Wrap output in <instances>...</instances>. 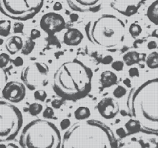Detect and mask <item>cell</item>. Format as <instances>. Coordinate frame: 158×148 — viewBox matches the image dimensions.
Returning a JSON list of instances; mask_svg holds the SVG:
<instances>
[{"label": "cell", "instance_id": "1", "mask_svg": "<svg viewBox=\"0 0 158 148\" xmlns=\"http://www.w3.org/2000/svg\"><path fill=\"white\" fill-rule=\"evenodd\" d=\"M92 70L77 59L64 62L56 69L53 89L65 100L77 101L85 97L92 90Z\"/></svg>", "mask_w": 158, "mask_h": 148}, {"label": "cell", "instance_id": "2", "mask_svg": "<svg viewBox=\"0 0 158 148\" xmlns=\"http://www.w3.org/2000/svg\"><path fill=\"white\" fill-rule=\"evenodd\" d=\"M127 108L141 128L158 134V77L133 89L127 99Z\"/></svg>", "mask_w": 158, "mask_h": 148}, {"label": "cell", "instance_id": "3", "mask_svg": "<svg viewBox=\"0 0 158 148\" xmlns=\"http://www.w3.org/2000/svg\"><path fill=\"white\" fill-rule=\"evenodd\" d=\"M60 146L112 148L118 146V141L112 130L104 123L95 120H84L67 130Z\"/></svg>", "mask_w": 158, "mask_h": 148}, {"label": "cell", "instance_id": "4", "mask_svg": "<svg viewBox=\"0 0 158 148\" xmlns=\"http://www.w3.org/2000/svg\"><path fill=\"white\" fill-rule=\"evenodd\" d=\"M85 29L88 40L102 48L113 49L125 40V23L114 15L104 14L89 21Z\"/></svg>", "mask_w": 158, "mask_h": 148}, {"label": "cell", "instance_id": "5", "mask_svg": "<svg viewBox=\"0 0 158 148\" xmlns=\"http://www.w3.org/2000/svg\"><path fill=\"white\" fill-rule=\"evenodd\" d=\"M62 138L58 128L48 120L38 119L27 123L19 137L22 147L58 148Z\"/></svg>", "mask_w": 158, "mask_h": 148}, {"label": "cell", "instance_id": "6", "mask_svg": "<svg viewBox=\"0 0 158 148\" xmlns=\"http://www.w3.org/2000/svg\"><path fill=\"white\" fill-rule=\"evenodd\" d=\"M22 113L9 101L0 100V143L13 140L23 126Z\"/></svg>", "mask_w": 158, "mask_h": 148}, {"label": "cell", "instance_id": "7", "mask_svg": "<svg viewBox=\"0 0 158 148\" xmlns=\"http://www.w3.org/2000/svg\"><path fill=\"white\" fill-rule=\"evenodd\" d=\"M44 0H0V12L10 19L26 21L36 16Z\"/></svg>", "mask_w": 158, "mask_h": 148}, {"label": "cell", "instance_id": "8", "mask_svg": "<svg viewBox=\"0 0 158 148\" xmlns=\"http://www.w3.org/2000/svg\"><path fill=\"white\" fill-rule=\"evenodd\" d=\"M49 67L43 62H33L23 69L20 78L26 87L35 90L48 84Z\"/></svg>", "mask_w": 158, "mask_h": 148}, {"label": "cell", "instance_id": "9", "mask_svg": "<svg viewBox=\"0 0 158 148\" xmlns=\"http://www.w3.org/2000/svg\"><path fill=\"white\" fill-rule=\"evenodd\" d=\"M40 28L49 36H53L62 31L66 26L64 18L57 13H48L40 21Z\"/></svg>", "mask_w": 158, "mask_h": 148}, {"label": "cell", "instance_id": "10", "mask_svg": "<svg viewBox=\"0 0 158 148\" xmlns=\"http://www.w3.org/2000/svg\"><path fill=\"white\" fill-rule=\"evenodd\" d=\"M2 96L6 100L17 103L24 99L26 96V86L18 81L7 82L2 90Z\"/></svg>", "mask_w": 158, "mask_h": 148}, {"label": "cell", "instance_id": "11", "mask_svg": "<svg viewBox=\"0 0 158 148\" xmlns=\"http://www.w3.org/2000/svg\"><path fill=\"white\" fill-rule=\"evenodd\" d=\"M111 7L119 14L132 16L136 14L146 0H109Z\"/></svg>", "mask_w": 158, "mask_h": 148}, {"label": "cell", "instance_id": "12", "mask_svg": "<svg viewBox=\"0 0 158 148\" xmlns=\"http://www.w3.org/2000/svg\"><path fill=\"white\" fill-rule=\"evenodd\" d=\"M97 109L102 117L110 120L115 118L118 115L119 112V105L114 98L105 97L98 102Z\"/></svg>", "mask_w": 158, "mask_h": 148}, {"label": "cell", "instance_id": "13", "mask_svg": "<svg viewBox=\"0 0 158 148\" xmlns=\"http://www.w3.org/2000/svg\"><path fill=\"white\" fill-rule=\"evenodd\" d=\"M71 10L79 13H94L101 8L103 0H66Z\"/></svg>", "mask_w": 158, "mask_h": 148}, {"label": "cell", "instance_id": "14", "mask_svg": "<svg viewBox=\"0 0 158 148\" xmlns=\"http://www.w3.org/2000/svg\"><path fill=\"white\" fill-rule=\"evenodd\" d=\"M84 35L76 28H69L66 30L63 36V43L69 46H76L82 42Z\"/></svg>", "mask_w": 158, "mask_h": 148}, {"label": "cell", "instance_id": "15", "mask_svg": "<svg viewBox=\"0 0 158 148\" xmlns=\"http://www.w3.org/2000/svg\"><path fill=\"white\" fill-rule=\"evenodd\" d=\"M23 46V41L19 36H11L6 42V49L11 55H14L21 51Z\"/></svg>", "mask_w": 158, "mask_h": 148}, {"label": "cell", "instance_id": "16", "mask_svg": "<svg viewBox=\"0 0 158 148\" xmlns=\"http://www.w3.org/2000/svg\"><path fill=\"white\" fill-rule=\"evenodd\" d=\"M118 80L116 74L110 70H105L100 75V84L104 88H109L115 85Z\"/></svg>", "mask_w": 158, "mask_h": 148}, {"label": "cell", "instance_id": "17", "mask_svg": "<svg viewBox=\"0 0 158 148\" xmlns=\"http://www.w3.org/2000/svg\"><path fill=\"white\" fill-rule=\"evenodd\" d=\"M147 16L152 23L158 25V0H155L149 6L147 10Z\"/></svg>", "mask_w": 158, "mask_h": 148}, {"label": "cell", "instance_id": "18", "mask_svg": "<svg viewBox=\"0 0 158 148\" xmlns=\"http://www.w3.org/2000/svg\"><path fill=\"white\" fill-rule=\"evenodd\" d=\"M123 60L127 66H133L140 61V54L136 51H129L124 54Z\"/></svg>", "mask_w": 158, "mask_h": 148}, {"label": "cell", "instance_id": "19", "mask_svg": "<svg viewBox=\"0 0 158 148\" xmlns=\"http://www.w3.org/2000/svg\"><path fill=\"white\" fill-rule=\"evenodd\" d=\"M74 115L77 120H87L91 116L90 109L87 107H79L75 110Z\"/></svg>", "mask_w": 158, "mask_h": 148}, {"label": "cell", "instance_id": "20", "mask_svg": "<svg viewBox=\"0 0 158 148\" xmlns=\"http://www.w3.org/2000/svg\"><path fill=\"white\" fill-rule=\"evenodd\" d=\"M146 65L147 67L151 69H155L158 68V52L153 51L151 52L146 59Z\"/></svg>", "mask_w": 158, "mask_h": 148}, {"label": "cell", "instance_id": "21", "mask_svg": "<svg viewBox=\"0 0 158 148\" xmlns=\"http://www.w3.org/2000/svg\"><path fill=\"white\" fill-rule=\"evenodd\" d=\"M125 127L127 129V132L130 134L137 133L141 130V126L139 122L136 119H130V120L127 122L125 124Z\"/></svg>", "mask_w": 158, "mask_h": 148}, {"label": "cell", "instance_id": "22", "mask_svg": "<svg viewBox=\"0 0 158 148\" xmlns=\"http://www.w3.org/2000/svg\"><path fill=\"white\" fill-rule=\"evenodd\" d=\"M11 31V21L9 19H0V36L6 37Z\"/></svg>", "mask_w": 158, "mask_h": 148}, {"label": "cell", "instance_id": "23", "mask_svg": "<svg viewBox=\"0 0 158 148\" xmlns=\"http://www.w3.org/2000/svg\"><path fill=\"white\" fill-rule=\"evenodd\" d=\"M35 45L36 44H35L34 40H32L31 38L26 40L23 46L22 49H21V53H22V54L27 56L30 53H31L33 52V49H34Z\"/></svg>", "mask_w": 158, "mask_h": 148}, {"label": "cell", "instance_id": "24", "mask_svg": "<svg viewBox=\"0 0 158 148\" xmlns=\"http://www.w3.org/2000/svg\"><path fill=\"white\" fill-rule=\"evenodd\" d=\"M28 111L30 115L36 117V116L39 115L40 113H42V111H43V106L40 103H33L29 107Z\"/></svg>", "mask_w": 158, "mask_h": 148}, {"label": "cell", "instance_id": "25", "mask_svg": "<svg viewBox=\"0 0 158 148\" xmlns=\"http://www.w3.org/2000/svg\"><path fill=\"white\" fill-rule=\"evenodd\" d=\"M142 27L138 23H132L129 27V33L133 38H136L142 33Z\"/></svg>", "mask_w": 158, "mask_h": 148}, {"label": "cell", "instance_id": "26", "mask_svg": "<svg viewBox=\"0 0 158 148\" xmlns=\"http://www.w3.org/2000/svg\"><path fill=\"white\" fill-rule=\"evenodd\" d=\"M7 80H8V76H7L6 72L4 69V68L0 67V93H2V90L3 87H5L6 83L8 82Z\"/></svg>", "mask_w": 158, "mask_h": 148}, {"label": "cell", "instance_id": "27", "mask_svg": "<svg viewBox=\"0 0 158 148\" xmlns=\"http://www.w3.org/2000/svg\"><path fill=\"white\" fill-rule=\"evenodd\" d=\"M33 96H34L35 99L40 102H44L46 100L47 97H48V94L46 92L43 90H36L33 93Z\"/></svg>", "mask_w": 158, "mask_h": 148}, {"label": "cell", "instance_id": "28", "mask_svg": "<svg viewBox=\"0 0 158 148\" xmlns=\"http://www.w3.org/2000/svg\"><path fill=\"white\" fill-rule=\"evenodd\" d=\"M127 94V89L123 86H118L113 91V96L117 99H120Z\"/></svg>", "mask_w": 158, "mask_h": 148}, {"label": "cell", "instance_id": "29", "mask_svg": "<svg viewBox=\"0 0 158 148\" xmlns=\"http://www.w3.org/2000/svg\"><path fill=\"white\" fill-rule=\"evenodd\" d=\"M10 61V56L9 54L2 53L0 54V67L5 68Z\"/></svg>", "mask_w": 158, "mask_h": 148}, {"label": "cell", "instance_id": "30", "mask_svg": "<svg viewBox=\"0 0 158 148\" xmlns=\"http://www.w3.org/2000/svg\"><path fill=\"white\" fill-rule=\"evenodd\" d=\"M124 67V62L120 61V60H117V61L112 62V68L115 71L120 72L123 69Z\"/></svg>", "mask_w": 158, "mask_h": 148}, {"label": "cell", "instance_id": "31", "mask_svg": "<svg viewBox=\"0 0 158 148\" xmlns=\"http://www.w3.org/2000/svg\"><path fill=\"white\" fill-rule=\"evenodd\" d=\"M54 116V111L53 110V108L51 107H48L44 110V111L43 112V117H44L45 119H51L53 118Z\"/></svg>", "mask_w": 158, "mask_h": 148}, {"label": "cell", "instance_id": "32", "mask_svg": "<svg viewBox=\"0 0 158 148\" xmlns=\"http://www.w3.org/2000/svg\"><path fill=\"white\" fill-rule=\"evenodd\" d=\"M40 36H41V33L39 31L38 29H33L30 31V38H31L32 40H36V39L40 38Z\"/></svg>", "mask_w": 158, "mask_h": 148}, {"label": "cell", "instance_id": "33", "mask_svg": "<svg viewBox=\"0 0 158 148\" xmlns=\"http://www.w3.org/2000/svg\"><path fill=\"white\" fill-rule=\"evenodd\" d=\"M24 29L23 24L21 23V22H16L13 25V32L15 33H22V31Z\"/></svg>", "mask_w": 158, "mask_h": 148}, {"label": "cell", "instance_id": "34", "mask_svg": "<svg viewBox=\"0 0 158 148\" xmlns=\"http://www.w3.org/2000/svg\"><path fill=\"white\" fill-rule=\"evenodd\" d=\"M129 75H130V77H135V76H139V72L137 68L133 67L130 68V70H129Z\"/></svg>", "mask_w": 158, "mask_h": 148}, {"label": "cell", "instance_id": "35", "mask_svg": "<svg viewBox=\"0 0 158 148\" xmlns=\"http://www.w3.org/2000/svg\"><path fill=\"white\" fill-rule=\"evenodd\" d=\"M13 63L16 66H21L23 64V60L20 56H18L13 60Z\"/></svg>", "mask_w": 158, "mask_h": 148}, {"label": "cell", "instance_id": "36", "mask_svg": "<svg viewBox=\"0 0 158 148\" xmlns=\"http://www.w3.org/2000/svg\"><path fill=\"white\" fill-rule=\"evenodd\" d=\"M112 62H113V58L109 55L106 56L102 60V63H104V64L106 65L110 64V63H112Z\"/></svg>", "mask_w": 158, "mask_h": 148}, {"label": "cell", "instance_id": "37", "mask_svg": "<svg viewBox=\"0 0 158 148\" xmlns=\"http://www.w3.org/2000/svg\"><path fill=\"white\" fill-rule=\"evenodd\" d=\"M157 47V44L155 41H150L147 43V48L149 49H154Z\"/></svg>", "mask_w": 158, "mask_h": 148}, {"label": "cell", "instance_id": "38", "mask_svg": "<svg viewBox=\"0 0 158 148\" xmlns=\"http://www.w3.org/2000/svg\"><path fill=\"white\" fill-rule=\"evenodd\" d=\"M116 134H117V135L119 136V137H123V136H125V134H125V130H124L123 129V128H119V129L117 130Z\"/></svg>", "mask_w": 158, "mask_h": 148}, {"label": "cell", "instance_id": "39", "mask_svg": "<svg viewBox=\"0 0 158 148\" xmlns=\"http://www.w3.org/2000/svg\"><path fill=\"white\" fill-rule=\"evenodd\" d=\"M62 9V5L60 3V2H56L54 6V10L55 11H59Z\"/></svg>", "mask_w": 158, "mask_h": 148}, {"label": "cell", "instance_id": "40", "mask_svg": "<svg viewBox=\"0 0 158 148\" xmlns=\"http://www.w3.org/2000/svg\"><path fill=\"white\" fill-rule=\"evenodd\" d=\"M151 36H153V37H155V38L158 39V29L153 30V33H152V34H151Z\"/></svg>", "mask_w": 158, "mask_h": 148}]
</instances>
